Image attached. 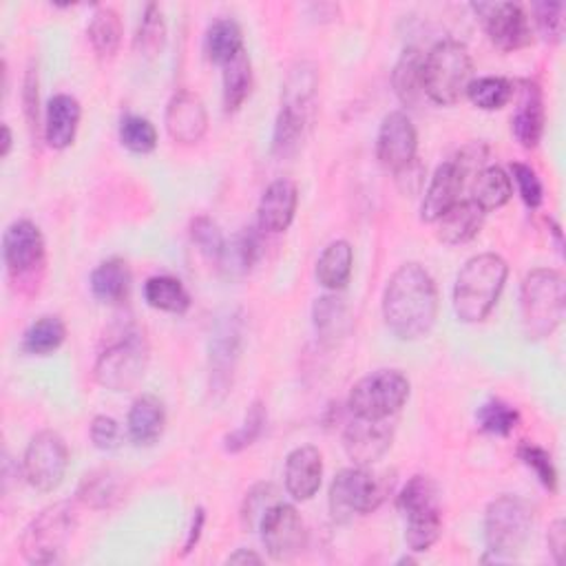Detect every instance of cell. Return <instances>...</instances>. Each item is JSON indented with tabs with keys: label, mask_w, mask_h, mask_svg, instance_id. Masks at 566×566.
Masks as SVG:
<instances>
[{
	"label": "cell",
	"mask_w": 566,
	"mask_h": 566,
	"mask_svg": "<svg viewBox=\"0 0 566 566\" xmlns=\"http://www.w3.org/2000/svg\"><path fill=\"white\" fill-rule=\"evenodd\" d=\"M522 330L529 341H542L551 336L566 312V283L557 270L538 268L531 270L520 291Z\"/></svg>",
	"instance_id": "cell-3"
},
{
	"label": "cell",
	"mask_w": 566,
	"mask_h": 566,
	"mask_svg": "<svg viewBox=\"0 0 566 566\" xmlns=\"http://www.w3.org/2000/svg\"><path fill=\"white\" fill-rule=\"evenodd\" d=\"M91 293L98 302L102 304H118L128 295V286H131V272L124 259L113 257L102 261L89 279Z\"/></svg>",
	"instance_id": "cell-28"
},
{
	"label": "cell",
	"mask_w": 566,
	"mask_h": 566,
	"mask_svg": "<svg viewBox=\"0 0 566 566\" xmlns=\"http://www.w3.org/2000/svg\"><path fill=\"white\" fill-rule=\"evenodd\" d=\"M509 274L507 261L484 253L471 257L458 272L454 283V310L463 323H480L499 304Z\"/></svg>",
	"instance_id": "cell-2"
},
{
	"label": "cell",
	"mask_w": 566,
	"mask_h": 566,
	"mask_svg": "<svg viewBox=\"0 0 566 566\" xmlns=\"http://www.w3.org/2000/svg\"><path fill=\"white\" fill-rule=\"evenodd\" d=\"M149 366V343L142 332H126L120 341L111 343L96 361L94 377L98 385L111 392L133 390Z\"/></svg>",
	"instance_id": "cell-7"
},
{
	"label": "cell",
	"mask_w": 566,
	"mask_h": 566,
	"mask_svg": "<svg viewBox=\"0 0 566 566\" xmlns=\"http://www.w3.org/2000/svg\"><path fill=\"white\" fill-rule=\"evenodd\" d=\"M394 175H396V184H398L401 193H405V195H418L424 184V167L418 162V158H414L403 169L394 171Z\"/></svg>",
	"instance_id": "cell-51"
},
{
	"label": "cell",
	"mask_w": 566,
	"mask_h": 566,
	"mask_svg": "<svg viewBox=\"0 0 566 566\" xmlns=\"http://www.w3.org/2000/svg\"><path fill=\"white\" fill-rule=\"evenodd\" d=\"M297 206H299V190L295 182L291 180L272 182L259 199V208H257L259 229L266 233L288 231L295 220Z\"/></svg>",
	"instance_id": "cell-19"
},
{
	"label": "cell",
	"mask_w": 566,
	"mask_h": 566,
	"mask_svg": "<svg viewBox=\"0 0 566 566\" xmlns=\"http://www.w3.org/2000/svg\"><path fill=\"white\" fill-rule=\"evenodd\" d=\"M167 131L180 145H197L208 131V111L193 91H177L167 107Z\"/></svg>",
	"instance_id": "cell-18"
},
{
	"label": "cell",
	"mask_w": 566,
	"mask_h": 566,
	"mask_svg": "<svg viewBox=\"0 0 566 566\" xmlns=\"http://www.w3.org/2000/svg\"><path fill=\"white\" fill-rule=\"evenodd\" d=\"M266 422H268V411H266V405L261 401H255L246 416H244V422L239 424V428L229 434L224 439V450L229 454H239L244 450H248L266 430Z\"/></svg>",
	"instance_id": "cell-43"
},
{
	"label": "cell",
	"mask_w": 566,
	"mask_h": 566,
	"mask_svg": "<svg viewBox=\"0 0 566 566\" xmlns=\"http://www.w3.org/2000/svg\"><path fill=\"white\" fill-rule=\"evenodd\" d=\"M315 87H317L315 71H295L291 76L286 85V100H283L274 124V137H272L274 156L288 158L299 149Z\"/></svg>",
	"instance_id": "cell-10"
},
{
	"label": "cell",
	"mask_w": 566,
	"mask_h": 566,
	"mask_svg": "<svg viewBox=\"0 0 566 566\" xmlns=\"http://www.w3.org/2000/svg\"><path fill=\"white\" fill-rule=\"evenodd\" d=\"M23 107H25V115L32 128H38L40 118H38V74L34 69L27 71L25 76V89H23Z\"/></svg>",
	"instance_id": "cell-52"
},
{
	"label": "cell",
	"mask_w": 566,
	"mask_h": 566,
	"mask_svg": "<svg viewBox=\"0 0 566 566\" xmlns=\"http://www.w3.org/2000/svg\"><path fill=\"white\" fill-rule=\"evenodd\" d=\"M536 23L544 40L559 42L564 36V5L562 3H536Z\"/></svg>",
	"instance_id": "cell-48"
},
{
	"label": "cell",
	"mask_w": 566,
	"mask_h": 566,
	"mask_svg": "<svg viewBox=\"0 0 566 566\" xmlns=\"http://www.w3.org/2000/svg\"><path fill=\"white\" fill-rule=\"evenodd\" d=\"M418 135L411 120L403 111L385 115L379 137H377V158L390 171H398L416 158Z\"/></svg>",
	"instance_id": "cell-17"
},
{
	"label": "cell",
	"mask_w": 566,
	"mask_h": 566,
	"mask_svg": "<svg viewBox=\"0 0 566 566\" xmlns=\"http://www.w3.org/2000/svg\"><path fill=\"white\" fill-rule=\"evenodd\" d=\"M128 439L137 447H151L156 445L167 428V411L164 403L153 394H142L133 401L128 409Z\"/></svg>",
	"instance_id": "cell-23"
},
{
	"label": "cell",
	"mask_w": 566,
	"mask_h": 566,
	"mask_svg": "<svg viewBox=\"0 0 566 566\" xmlns=\"http://www.w3.org/2000/svg\"><path fill=\"white\" fill-rule=\"evenodd\" d=\"M87 34H89V42H91L94 51L102 60H111L118 53L120 42H122V21H120L118 12L111 8L96 10Z\"/></svg>",
	"instance_id": "cell-37"
},
{
	"label": "cell",
	"mask_w": 566,
	"mask_h": 566,
	"mask_svg": "<svg viewBox=\"0 0 566 566\" xmlns=\"http://www.w3.org/2000/svg\"><path fill=\"white\" fill-rule=\"evenodd\" d=\"M124 480L120 473L111 469H100L94 473H87L78 487V501L96 512L113 509L124 501Z\"/></svg>",
	"instance_id": "cell-26"
},
{
	"label": "cell",
	"mask_w": 566,
	"mask_h": 566,
	"mask_svg": "<svg viewBox=\"0 0 566 566\" xmlns=\"http://www.w3.org/2000/svg\"><path fill=\"white\" fill-rule=\"evenodd\" d=\"M473 12L482 19L489 40L501 51H518L531 45V25L525 10L516 3H478Z\"/></svg>",
	"instance_id": "cell-14"
},
{
	"label": "cell",
	"mask_w": 566,
	"mask_h": 566,
	"mask_svg": "<svg viewBox=\"0 0 566 566\" xmlns=\"http://www.w3.org/2000/svg\"><path fill=\"white\" fill-rule=\"evenodd\" d=\"M120 142L128 151L147 156L158 147V131L147 118L124 115L120 122Z\"/></svg>",
	"instance_id": "cell-42"
},
{
	"label": "cell",
	"mask_w": 566,
	"mask_h": 566,
	"mask_svg": "<svg viewBox=\"0 0 566 566\" xmlns=\"http://www.w3.org/2000/svg\"><path fill=\"white\" fill-rule=\"evenodd\" d=\"M204 51L206 58L216 64H226L231 62L239 51H244V36H242V27L231 21V19H222L216 21L204 38Z\"/></svg>",
	"instance_id": "cell-33"
},
{
	"label": "cell",
	"mask_w": 566,
	"mask_h": 566,
	"mask_svg": "<svg viewBox=\"0 0 566 566\" xmlns=\"http://www.w3.org/2000/svg\"><path fill=\"white\" fill-rule=\"evenodd\" d=\"M120 424L111 416H96L91 422V443L100 452H113L120 447Z\"/></svg>",
	"instance_id": "cell-50"
},
{
	"label": "cell",
	"mask_w": 566,
	"mask_h": 566,
	"mask_svg": "<svg viewBox=\"0 0 566 566\" xmlns=\"http://www.w3.org/2000/svg\"><path fill=\"white\" fill-rule=\"evenodd\" d=\"M190 239L210 259H218L222 248H224V244H226L218 222L206 218V216L193 220V224H190Z\"/></svg>",
	"instance_id": "cell-47"
},
{
	"label": "cell",
	"mask_w": 566,
	"mask_h": 566,
	"mask_svg": "<svg viewBox=\"0 0 566 566\" xmlns=\"http://www.w3.org/2000/svg\"><path fill=\"white\" fill-rule=\"evenodd\" d=\"M3 259L12 276H29L45 263V237L29 220L14 222L3 237Z\"/></svg>",
	"instance_id": "cell-16"
},
{
	"label": "cell",
	"mask_w": 566,
	"mask_h": 566,
	"mask_svg": "<svg viewBox=\"0 0 566 566\" xmlns=\"http://www.w3.org/2000/svg\"><path fill=\"white\" fill-rule=\"evenodd\" d=\"M66 339V325L60 317L47 315L32 323L23 336V349L34 357H47L56 352Z\"/></svg>",
	"instance_id": "cell-38"
},
{
	"label": "cell",
	"mask_w": 566,
	"mask_h": 566,
	"mask_svg": "<svg viewBox=\"0 0 566 566\" xmlns=\"http://www.w3.org/2000/svg\"><path fill=\"white\" fill-rule=\"evenodd\" d=\"M69 467V447L64 439L56 432H40L36 434L23 458V471L27 482L42 493L58 489L64 480Z\"/></svg>",
	"instance_id": "cell-11"
},
{
	"label": "cell",
	"mask_w": 566,
	"mask_h": 566,
	"mask_svg": "<svg viewBox=\"0 0 566 566\" xmlns=\"http://www.w3.org/2000/svg\"><path fill=\"white\" fill-rule=\"evenodd\" d=\"M81 102L69 96V94H58L49 100L47 113H45V139L47 145L56 151H62L66 147L74 145L78 126H81Z\"/></svg>",
	"instance_id": "cell-22"
},
{
	"label": "cell",
	"mask_w": 566,
	"mask_h": 566,
	"mask_svg": "<svg viewBox=\"0 0 566 566\" xmlns=\"http://www.w3.org/2000/svg\"><path fill=\"white\" fill-rule=\"evenodd\" d=\"M409 398V381L398 370H379L349 390L347 407L354 416L370 420H390Z\"/></svg>",
	"instance_id": "cell-8"
},
{
	"label": "cell",
	"mask_w": 566,
	"mask_h": 566,
	"mask_svg": "<svg viewBox=\"0 0 566 566\" xmlns=\"http://www.w3.org/2000/svg\"><path fill=\"white\" fill-rule=\"evenodd\" d=\"M392 424L387 420H370L354 416L343 432V447L357 467H370L392 447Z\"/></svg>",
	"instance_id": "cell-15"
},
{
	"label": "cell",
	"mask_w": 566,
	"mask_h": 566,
	"mask_svg": "<svg viewBox=\"0 0 566 566\" xmlns=\"http://www.w3.org/2000/svg\"><path fill=\"white\" fill-rule=\"evenodd\" d=\"M226 562H229V564H248V562H253V564H261V557H259L257 553L248 551V549H237L233 555H229Z\"/></svg>",
	"instance_id": "cell-55"
},
{
	"label": "cell",
	"mask_w": 566,
	"mask_h": 566,
	"mask_svg": "<svg viewBox=\"0 0 566 566\" xmlns=\"http://www.w3.org/2000/svg\"><path fill=\"white\" fill-rule=\"evenodd\" d=\"M283 476H286V489L295 501H312L321 487L323 476L321 452L312 445L293 450L286 458V471H283Z\"/></svg>",
	"instance_id": "cell-21"
},
{
	"label": "cell",
	"mask_w": 566,
	"mask_h": 566,
	"mask_svg": "<svg viewBox=\"0 0 566 566\" xmlns=\"http://www.w3.org/2000/svg\"><path fill=\"white\" fill-rule=\"evenodd\" d=\"M443 533V516L441 514H430V516H418V518H407L405 527V542L409 551L420 553L428 551L439 542Z\"/></svg>",
	"instance_id": "cell-44"
},
{
	"label": "cell",
	"mask_w": 566,
	"mask_h": 566,
	"mask_svg": "<svg viewBox=\"0 0 566 566\" xmlns=\"http://www.w3.org/2000/svg\"><path fill=\"white\" fill-rule=\"evenodd\" d=\"M473 83V60L469 49L458 40H441L424 56L422 91L432 102L456 104Z\"/></svg>",
	"instance_id": "cell-4"
},
{
	"label": "cell",
	"mask_w": 566,
	"mask_h": 566,
	"mask_svg": "<svg viewBox=\"0 0 566 566\" xmlns=\"http://www.w3.org/2000/svg\"><path fill=\"white\" fill-rule=\"evenodd\" d=\"M312 319H315L317 334L321 336V341H325L330 345L345 339L352 328L349 310H347L345 302L339 299L336 295H325V297L317 299V304L312 308Z\"/></svg>",
	"instance_id": "cell-31"
},
{
	"label": "cell",
	"mask_w": 566,
	"mask_h": 566,
	"mask_svg": "<svg viewBox=\"0 0 566 566\" xmlns=\"http://www.w3.org/2000/svg\"><path fill=\"white\" fill-rule=\"evenodd\" d=\"M422 64H424V56L420 53V49L407 47L394 66L392 85L403 104H414L420 98V94H424L422 91Z\"/></svg>",
	"instance_id": "cell-35"
},
{
	"label": "cell",
	"mask_w": 566,
	"mask_h": 566,
	"mask_svg": "<svg viewBox=\"0 0 566 566\" xmlns=\"http://www.w3.org/2000/svg\"><path fill=\"white\" fill-rule=\"evenodd\" d=\"M439 317V291L420 263H403L387 281L383 319L401 341L428 336Z\"/></svg>",
	"instance_id": "cell-1"
},
{
	"label": "cell",
	"mask_w": 566,
	"mask_h": 566,
	"mask_svg": "<svg viewBox=\"0 0 566 566\" xmlns=\"http://www.w3.org/2000/svg\"><path fill=\"white\" fill-rule=\"evenodd\" d=\"M476 422L484 434L505 439L520 424V414L509 403L501 398H491L478 407Z\"/></svg>",
	"instance_id": "cell-39"
},
{
	"label": "cell",
	"mask_w": 566,
	"mask_h": 566,
	"mask_svg": "<svg viewBox=\"0 0 566 566\" xmlns=\"http://www.w3.org/2000/svg\"><path fill=\"white\" fill-rule=\"evenodd\" d=\"M546 540H549V549H551L555 562H557V564H564V557H566V525H564L562 518L555 520V522L549 527Z\"/></svg>",
	"instance_id": "cell-53"
},
{
	"label": "cell",
	"mask_w": 566,
	"mask_h": 566,
	"mask_svg": "<svg viewBox=\"0 0 566 566\" xmlns=\"http://www.w3.org/2000/svg\"><path fill=\"white\" fill-rule=\"evenodd\" d=\"M259 255H261L259 235L253 229H244L235 237L226 239V244L218 257L220 272L226 279H242L253 270Z\"/></svg>",
	"instance_id": "cell-27"
},
{
	"label": "cell",
	"mask_w": 566,
	"mask_h": 566,
	"mask_svg": "<svg viewBox=\"0 0 566 566\" xmlns=\"http://www.w3.org/2000/svg\"><path fill=\"white\" fill-rule=\"evenodd\" d=\"M518 456L529 469H533V473L538 476V480L542 482L544 489L557 491V471H555V465L546 450H542L540 445H533V443H522L518 447Z\"/></svg>",
	"instance_id": "cell-46"
},
{
	"label": "cell",
	"mask_w": 566,
	"mask_h": 566,
	"mask_svg": "<svg viewBox=\"0 0 566 566\" xmlns=\"http://www.w3.org/2000/svg\"><path fill=\"white\" fill-rule=\"evenodd\" d=\"M387 484L366 467H349L334 476L330 484V514L334 520H349L379 509Z\"/></svg>",
	"instance_id": "cell-9"
},
{
	"label": "cell",
	"mask_w": 566,
	"mask_h": 566,
	"mask_svg": "<svg viewBox=\"0 0 566 566\" xmlns=\"http://www.w3.org/2000/svg\"><path fill=\"white\" fill-rule=\"evenodd\" d=\"M512 173H514V180L518 184V193H520L522 201L529 208H540L542 201H544V188H542L538 173L522 162L512 164Z\"/></svg>",
	"instance_id": "cell-49"
},
{
	"label": "cell",
	"mask_w": 566,
	"mask_h": 566,
	"mask_svg": "<svg viewBox=\"0 0 566 566\" xmlns=\"http://www.w3.org/2000/svg\"><path fill=\"white\" fill-rule=\"evenodd\" d=\"M279 503L276 501V489L274 484L270 482H261L257 487H253L248 493H246V501H244V507H242V525L253 531V529H259V522L261 518L266 516V512Z\"/></svg>",
	"instance_id": "cell-45"
},
{
	"label": "cell",
	"mask_w": 566,
	"mask_h": 566,
	"mask_svg": "<svg viewBox=\"0 0 566 566\" xmlns=\"http://www.w3.org/2000/svg\"><path fill=\"white\" fill-rule=\"evenodd\" d=\"M242 317L237 312H229L216 325L210 339V392L218 398H224L235 379V370L242 357Z\"/></svg>",
	"instance_id": "cell-12"
},
{
	"label": "cell",
	"mask_w": 566,
	"mask_h": 566,
	"mask_svg": "<svg viewBox=\"0 0 566 566\" xmlns=\"http://www.w3.org/2000/svg\"><path fill=\"white\" fill-rule=\"evenodd\" d=\"M512 131L525 149H536L544 133V100L533 83H522V100L512 118Z\"/></svg>",
	"instance_id": "cell-25"
},
{
	"label": "cell",
	"mask_w": 566,
	"mask_h": 566,
	"mask_svg": "<svg viewBox=\"0 0 566 566\" xmlns=\"http://www.w3.org/2000/svg\"><path fill=\"white\" fill-rule=\"evenodd\" d=\"M484 216L487 212L473 199H460L436 222L439 224L436 235L447 246L467 244L480 233L484 224Z\"/></svg>",
	"instance_id": "cell-24"
},
{
	"label": "cell",
	"mask_w": 566,
	"mask_h": 566,
	"mask_svg": "<svg viewBox=\"0 0 566 566\" xmlns=\"http://www.w3.org/2000/svg\"><path fill=\"white\" fill-rule=\"evenodd\" d=\"M261 542L276 562L295 559L308 542L306 525L299 512L288 503H274L259 522Z\"/></svg>",
	"instance_id": "cell-13"
},
{
	"label": "cell",
	"mask_w": 566,
	"mask_h": 566,
	"mask_svg": "<svg viewBox=\"0 0 566 566\" xmlns=\"http://www.w3.org/2000/svg\"><path fill=\"white\" fill-rule=\"evenodd\" d=\"M352 266H354V250L345 239L332 242L319 257L317 261V279L323 288L328 291H343L349 276H352Z\"/></svg>",
	"instance_id": "cell-29"
},
{
	"label": "cell",
	"mask_w": 566,
	"mask_h": 566,
	"mask_svg": "<svg viewBox=\"0 0 566 566\" xmlns=\"http://www.w3.org/2000/svg\"><path fill=\"white\" fill-rule=\"evenodd\" d=\"M398 509L407 518L441 514L439 487L430 476H414L398 493Z\"/></svg>",
	"instance_id": "cell-30"
},
{
	"label": "cell",
	"mask_w": 566,
	"mask_h": 566,
	"mask_svg": "<svg viewBox=\"0 0 566 566\" xmlns=\"http://www.w3.org/2000/svg\"><path fill=\"white\" fill-rule=\"evenodd\" d=\"M12 142H14V137H12V128H10L8 124H3V151H0V156H3V158L10 156V151H12Z\"/></svg>",
	"instance_id": "cell-56"
},
{
	"label": "cell",
	"mask_w": 566,
	"mask_h": 566,
	"mask_svg": "<svg viewBox=\"0 0 566 566\" xmlns=\"http://www.w3.org/2000/svg\"><path fill=\"white\" fill-rule=\"evenodd\" d=\"M514 89H516L514 83L507 78L487 76L473 81L467 89V96L471 104L482 111H499L509 104V100L514 98Z\"/></svg>",
	"instance_id": "cell-41"
},
{
	"label": "cell",
	"mask_w": 566,
	"mask_h": 566,
	"mask_svg": "<svg viewBox=\"0 0 566 566\" xmlns=\"http://www.w3.org/2000/svg\"><path fill=\"white\" fill-rule=\"evenodd\" d=\"M204 522H206V514H204V509L199 507V509H195V516H193V522H190V529H188V538H186V544H184V555L190 553V551L195 549V544L199 542Z\"/></svg>",
	"instance_id": "cell-54"
},
{
	"label": "cell",
	"mask_w": 566,
	"mask_h": 566,
	"mask_svg": "<svg viewBox=\"0 0 566 566\" xmlns=\"http://www.w3.org/2000/svg\"><path fill=\"white\" fill-rule=\"evenodd\" d=\"M145 299L151 308L171 315H184L190 308V295L184 283L169 274L151 276L145 283Z\"/></svg>",
	"instance_id": "cell-34"
},
{
	"label": "cell",
	"mask_w": 566,
	"mask_h": 566,
	"mask_svg": "<svg viewBox=\"0 0 566 566\" xmlns=\"http://www.w3.org/2000/svg\"><path fill=\"white\" fill-rule=\"evenodd\" d=\"M514 195L512 177L501 167H484L476 175L473 184V201L487 212L503 208Z\"/></svg>",
	"instance_id": "cell-36"
},
{
	"label": "cell",
	"mask_w": 566,
	"mask_h": 566,
	"mask_svg": "<svg viewBox=\"0 0 566 566\" xmlns=\"http://www.w3.org/2000/svg\"><path fill=\"white\" fill-rule=\"evenodd\" d=\"M167 45V23H164V14L160 10V5H147L145 14H142L133 47L139 56L145 58H156L158 53H162Z\"/></svg>",
	"instance_id": "cell-40"
},
{
	"label": "cell",
	"mask_w": 566,
	"mask_h": 566,
	"mask_svg": "<svg viewBox=\"0 0 566 566\" xmlns=\"http://www.w3.org/2000/svg\"><path fill=\"white\" fill-rule=\"evenodd\" d=\"M465 180L467 175L456 160H447L445 164H441L428 186V193L422 197L420 220L430 224L439 222L456 201H460Z\"/></svg>",
	"instance_id": "cell-20"
},
{
	"label": "cell",
	"mask_w": 566,
	"mask_h": 566,
	"mask_svg": "<svg viewBox=\"0 0 566 566\" xmlns=\"http://www.w3.org/2000/svg\"><path fill=\"white\" fill-rule=\"evenodd\" d=\"M78 516L71 503H56L45 507L25 529L21 538L23 557L29 564L58 562L66 542L74 536Z\"/></svg>",
	"instance_id": "cell-6"
},
{
	"label": "cell",
	"mask_w": 566,
	"mask_h": 566,
	"mask_svg": "<svg viewBox=\"0 0 566 566\" xmlns=\"http://www.w3.org/2000/svg\"><path fill=\"white\" fill-rule=\"evenodd\" d=\"M533 514L516 495H501L484 514V540L495 559H512L527 546L531 538Z\"/></svg>",
	"instance_id": "cell-5"
},
{
	"label": "cell",
	"mask_w": 566,
	"mask_h": 566,
	"mask_svg": "<svg viewBox=\"0 0 566 566\" xmlns=\"http://www.w3.org/2000/svg\"><path fill=\"white\" fill-rule=\"evenodd\" d=\"M222 74L224 83V109L226 113H235L248 100L253 89V64L248 51H239L231 62H226Z\"/></svg>",
	"instance_id": "cell-32"
}]
</instances>
